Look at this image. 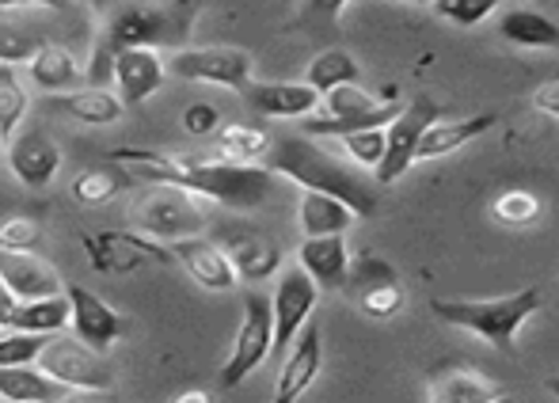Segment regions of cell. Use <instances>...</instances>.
<instances>
[{
	"label": "cell",
	"mask_w": 559,
	"mask_h": 403,
	"mask_svg": "<svg viewBox=\"0 0 559 403\" xmlns=\"http://www.w3.org/2000/svg\"><path fill=\"white\" fill-rule=\"evenodd\" d=\"M111 161L122 164L130 176H141L148 183L183 187V191L199 194V199H214L228 210H255L274 191V171L266 164H233L222 156H171L133 145L115 149Z\"/></svg>",
	"instance_id": "6da1fadb"
},
{
	"label": "cell",
	"mask_w": 559,
	"mask_h": 403,
	"mask_svg": "<svg viewBox=\"0 0 559 403\" xmlns=\"http://www.w3.org/2000/svg\"><path fill=\"white\" fill-rule=\"evenodd\" d=\"M202 0H141V4L118 8L104 23L96 38V58H92L88 76L96 88H104L115 76V58L122 50H187L194 20H199Z\"/></svg>",
	"instance_id": "7a4b0ae2"
},
{
	"label": "cell",
	"mask_w": 559,
	"mask_h": 403,
	"mask_svg": "<svg viewBox=\"0 0 559 403\" xmlns=\"http://www.w3.org/2000/svg\"><path fill=\"white\" fill-rule=\"evenodd\" d=\"M266 168L274 176L301 183L305 191L332 194V199L350 205L358 217H373L377 202H381L373 179L358 176L350 164H343L328 149H320L317 141H309V133H282V138H274L271 153H266Z\"/></svg>",
	"instance_id": "3957f363"
},
{
	"label": "cell",
	"mask_w": 559,
	"mask_h": 403,
	"mask_svg": "<svg viewBox=\"0 0 559 403\" xmlns=\"http://www.w3.org/2000/svg\"><path fill=\"white\" fill-rule=\"evenodd\" d=\"M545 297L537 286H525L518 294L491 297V301H453V297H438L430 301V312L449 328H461L491 343L499 354H514V335L533 312H540Z\"/></svg>",
	"instance_id": "277c9868"
},
{
	"label": "cell",
	"mask_w": 559,
	"mask_h": 403,
	"mask_svg": "<svg viewBox=\"0 0 559 403\" xmlns=\"http://www.w3.org/2000/svg\"><path fill=\"white\" fill-rule=\"evenodd\" d=\"M400 110H404V103L373 99L358 84H343V88L328 92L320 103V115L301 118V130L309 138H350L361 130H384Z\"/></svg>",
	"instance_id": "5b68a950"
},
{
	"label": "cell",
	"mask_w": 559,
	"mask_h": 403,
	"mask_svg": "<svg viewBox=\"0 0 559 403\" xmlns=\"http://www.w3.org/2000/svg\"><path fill=\"white\" fill-rule=\"evenodd\" d=\"M194 199H199V194L183 191V187L156 183L153 191H145L133 202V225L145 236L164 240V244L202 236L206 233V213H202V205Z\"/></svg>",
	"instance_id": "8992f818"
},
{
	"label": "cell",
	"mask_w": 559,
	"mask_h": 403,
	"mask_svg": "<svg viewBox=\"0 0 559 403\" xmlns=\"http://www.w3.org/2000/svg\"><path fill=\"white\" fill-rule=\"evenodd\" d=\"M274 354V305L266 294H243V320L236 331L233 354L225 358L222 374H217V389L233 392L243 384L266 358Z\"/></svg>",
	"instance_id": "52a82bcc"
},
{
	"label": "cell",
	"mask_w": 559,
	"mask_h": 403,
	"mask_svg": "<svg viewBox=\"0 0 559 403\" xmlns=\"http://www.w3.org/2000/svg\"><path fill=\"white\" fill-rule=\"evenodd\" d=\"M38 369L61 381L66 389L107 392L115 384V366L107 361V354L81 343L76 335H53L46 351L38 354Z\"/></svg>",
	"instance_id": "ba28073f"
},
{
	"label": "cell",
	"mask_w": 559,
	"mask_h": 403,
	"mask_svg": "<svg viewBox=\"0 0 559 403\" xmlns=\"http://www.w3.org/2000/svg\"><path fill=\"white\" fill-rule=\"evenodd\" d=\"M84 256L96 274H133L141 266H171V244L153 240L145 233H88Z\"/></svg>",
	"instance_id": "9c48e42d"
},
{
	"label": "cell",
	"mask_w": 559,
	"mask_h": 403,
	"mask_svg": "<svg viewBox=\"0 0 559 403\" xmlns=\"http://www.w3.org/2000/svg\"><path fill=\"white\" fill-rule=\"evenodd\" d=\"M346 297L361 308L373 320H392V316L404 308V278L389 259L373 256V251H361L350 263V278H346Z\"/></svg>",
	"instance_id": "30bf717a"
},
{
	"label": "cell",
	"mask_w": 559,
	"mask_h": 403,
	"mask_svg": "<svg viewBox=\"0 0 559 403\" xmlns=\"http://www.w3.org/2000/svg\"><path fill=\"white\" fill-rule=\"evenodd\" d=\"M438 118H442V110H438V103L430 96H415L396 118H392L389 122V149H384L381 168L373 171L377 183L389 187V183H396L404 171H412V164L419 161L423 138H427V130L438 122Z\"/></svg>",
	"instance_id": "8fae6325"
},
{
	"label": "cell",
	"mask_w": 559,
	"mask_h": 403,
	"mask_svg": "<svg viewBox=\"0 0 559 403\" xmlns=\"http://www.w3.org/2000/svg\"><path fill=\"white\" fill-rule=\"evenodd\" d=\"M171 73L191 84H217V88H251V54L240 46H187L171 54Z\"/></svg>",
	"instance_id": "7c38bea8"
},
{
	"label": "cell",
	"mask_w": 559,
	"mask_h": 403,
	"mask_svg": "<svg viewBox=\"0 0 559 403\" xmlns=\"http://www.w3.org/2000/svg\"><path fill=\"white\" fill-rule=\"evenodd\" d=\"M320 301V286L309 278L301 263L289 266L278 278L271 305H274V354H286L297 343L305 328H309V316Z\"/></svg>",
	"instance_id": "4fadbf2b"
},
{
	"label": "cell",
	"mask_w": 559,
	"mask_h": 403,
	"mask_svg": "<svg viewBox=\"0 0 559 403\" xmlns=\"http://www.w3.org/2000/svg\"><path fill=\"white\" fill-rule=\"evenodd\" d=\"M69 301H73V335L81 339V343L96 346V351H111L118 339L130 331V316H122L118 308H111L104 301V297H96L92 289L84 286H69L66 289Z\"/></svg>",
	"instance_id": "5bb4252c"
},
{
	"label": "cell",
	"mask_w": 559,
	"mask_h": 403,
	"mask_svg": "<svg viewBox=\"0 0 559 403\" xmlns=\"http://www.w3.org/2000/svg\"><path fill=\"white\" fill-rule=\"evenodd\" d=\"M320 369H324V339H320L317 323H309V328L297 335V343L286 351V361H282V369H278L271 403H297L309 392V384L320 377Z\"/></svg>",
	"instance_id": "9a60e30c"
},
{
	"label": "cell",
	"mask_w": 559,
	"mask_h": 403,
	"mask_svg": "<svg viewBox=\"0 0 559 403\" xmlns=\"http://www.w3.org/2000/svg\"><path fill=\"white\" fill-rule=\"evenodd\" d=\"M8 168L31 191H43L53 183L61 168V149L46 138L43 130H23L15 138H8Z\"/></svg>",
	"instance_id": "2e32d148"
},
{
	"label": "cell",
	"mask_w": 559,
	"mask_h": 403,
	"mask_svg": "<svg viewBox=\"0 0 559 403\" xmlns=\"http://www.w3.org/2000/svg\"><path fill=\"white\" fill-rule=\"evenodd\" d=\"M171 256L176 263L199 282L202 289H214V294H225V289L236 286V266L228 259V251L210 236H191V240H176L171 244Z\"/></svg>",
	"instance_id": "e0dca14e"
},
{
	"label": "cell",
	"mask_w": 559,
	"mask_h": 403,
	"mask_svg": "<svg viewBox=\"0 0 559 403\" xmlns=\"http://www.w3.org/2000/svg\"><path fill=\"white\" fill-rule=\"evenodd\" d=\"M217 244L228 251V259H233L236 274H240L243 282H263V278H271V274H278V266H282V248L271 236L259 233V228L225 225L222 233H217Z\"/></svg>",
	"instance_id": "ac0fdd59"
},
{
	"label": "cell",
	"mask_w": 559,
	"mask_h": 403,
	"mask_svg": "<svg viewBox=\"0 0 559 403\" xmlns=\"http://www.w3.org/2000/svg\"><path fill=\"white\" fill-rule=\"evenodd\" d=\"M0 282L15 294V301H43L61 297V278L35 251H0Z\"/></svg>",
	"instance_id": "d6986e66"
},
{
	"label": "cell",
	"mask_w": 559,
	"mask_h": 403,
	"mask_svg": "<svg viewBox=\"0 0 559 403\" xmlns=\"http://www.w3.org/2000/svg\"><path fill=\"white\" fill-rule=\"evenodd\" d=\"M115 92L118 99L126 103V107H141L148 96H156L164 84V61L156 50H145V46H138V50H122L115 58Z\"/></svg>",
	"instance_id": "ffe728a7"
},
{
	"label": "cell",
	"mask_w": 559,
	"mask_h": 403,
	"mask_svg": "<svg viewBox=\"0 0 559 403\" xmlns=\"http://www.w3.org/2000/svg\"><path fill=\"white\" fill-rule=\"evenodd\" d=\"M243 103H248V110H255L259 118H309L320 110V96L317 88H309V84H251L248 92H240Z\"/></svg>",
	"instance_id": "44dd1931"
},
{
	"label": "cell",
	"mask_w": 559,
	"mask_h": 403,
	"mask_svg": "<svg viewBox=\"0 0 559 403\" xmlns=\"http://www.w3.org/2000/svg\"><path fill=\"white\" fill-rule=\"evenodd\" d=\"M297 259L309 271V278L317 282L324 294H343L346 278H350V251H346L343 236H305V244L297 248Z\"/></svg>",
	"instance_id": "7402d4cb"
},
{
	"label": "cell",
	"mask_w": 559,
	"mask_h": 403,
	"mask_svg": "<svg viewBox=\"0 0 559 403\" xmlns=\"http://www.w3.org/2000/svg\"><path fill=\"white\" fill-rule=\"evenodd\" d=\"M430 403H514L507 384L487 381L468 366H445L430 377Z\"/></svg>",
	"instance_id": "603a6c76"
},
{
	"label": "cell",
	"mask_w": 559,
	"mask_h": 403,
	"mask_svg": "<svg viewBox=\"0 0 559 403\" xmlns=\"http://www.w3.org/2000/svg\"><path fill=\"white\" fill-rule=\"evenodd\" d=\"M495 126H499V115H495V110H484V115H468V118H453V122L438 118V122L427 130V138H423L419 161H442V156L456 153V149H464L468 141L484 138V133L495 130Z\"/></svg>",
	"instance_id": "cb8c5ba5"
},
{
	"label": "cell",
	"mask_w": 559,
	"mask_h": 403,
	"mask_svg": "<svg viewBox=\"0 0 559 403\" xmlns=\"http://www.w3.org/2000/svg\"><path fill=\"white\" fill-rule=\"evenodd\" d=\"M46 107L66 118H76L84 126H111L122 118L126 103L118 99V92L107 88H76V92H61V96H46Z\"/></svg>",
	"instance_id": "d4e9b609"
},
{
	"label": "cell",
	"mask_w": 559,
	"mask_h": 403,
	"mask_svg": "<svg viewBox=\"0 0 559 403\" xmlns=\"http://www.w3.org/2000/svg\"><path fill=\"white\" fill-rule=\"evenodd\" d=\"M27 76L35 81L38 92H46V96H61V92H76V88H81L84 69H81V61L73 58V50H69V46L50 43L27 66Z\"/></svg>",
	"instance_id": "484cf974"
},
{
	"label": "cell",
	"mask_w": 559,
	"mask_h": 403,
	"mask_svg": "<svg viewBox=\"0 0 559 403\" xmlns=\"http://www.w3.org/2000/svg\"><path fill=\"white\" fill-rule=\"evenodd\" d=\"M499 35L514 46H525V50H559V23L525 4L507 8L499 15Z\"/></svg>",
	"instance_id": "4316f807"
},
{
	"label": "cell",
	"mask_w": 559,
	"mask_h": 403,
	"mask_svg": "<svg viewBox=\"0 0 559 403\" xmlns=\"http://www.w3.org/2000/svg\"><path fill=\"white\" fill-rule=\"evenodd\" d=\"M354 221H358V213L350 205L320 191H305L301 205H297V225L305 236H343Z\"/></svg>",
	"instance_id": "83f0119b"
},
{
	"label": "cell",
	"mask_w": 559,
	"mask_h": 403,
	"mask_svg": "<svg viewBox=\"0 0 559 403\" xmlns=\"http://www.w3.org/2000/svg\"><path fill=\"white\" fill-rule=\"evenodd\" d=\"M66 384L35 366H0V400L8 403H58Z\"/></svg>",
	"instance_id": "f1b7e54d"
},
{
	"label": "cell",
	"mask_w": 559,
	"mask_h": 403,
	"mask_svg": "<svg viewBox=\"0 0 559 403\" xmlns=\"http://www.w3.org/2000/svg\"><path fill=\"white\" fill-rule=\"evenodd\" d=\"M50 46L46 27L27 15H0V66H31Z\"/></svg>",
	"instance_id": "f546056e"
},
{
	"label": "cell",
	"mask_w": 559,
	"mask_h": 403,
	"mask_svg": "<svg viewBox=\"0 0 559 403\" xmlns=\"http://www.w3.org/2000/svg\"><path fill=\"white\" fill-rule=\"evenodd\" d=\"M73 323V301L69 294L43 297V301H20L8 320L12 331H27V335H61Z\"/></svg>",
	"instance_id": "4dcf8cb0"
},
{
	"label": "cell",
	"mask_w": 559,
	"mask_h": 403,
	"mask_svg": "<svg viewBox=\"0 0 559 403\" xmlns=\"http://www.w3.org/2000/svg\"><path fill=\"white\" fill-rule=\"evenodd\" d=\"M358 76H361L358 61H354L350 50H343V46L320 50L317 58L309 61V69H305V84H309V88H317L320 96L343 88V84H358Z\"/></svg>",
	"instance_id": "1f68e13d"
},
{
	"label": "cell",
	"mask_w": 559,
	"mask_h": 403,
	"mask_svg": "<svg viewBox=\"0 0 559 403\" xmlns=\"http://www.w3.org/2000/svg\"><path fill=\"white\" fill-rule=\"evenodd\" d=\"M271 145H274V138L266 130H259V126L233 122V126H222V133H217V156H222V161H233V164L266 161Z\"/></svg>",
	"instance_id": "d6a6232c"
},
{
	"label": "cell",
	"mask_w": 559,
	"mask_h": 403,
	"mask_svg": "<svg viewBox=\"0 0 559 403\" xmlns=\"http://www.w3.org/2000/svg\"><path fill=\"white\" fill-rule=\"evenodd\" d=\"M27 92H23L20 76L12 73V66H0V130L8 133V138H15L20 133V122L23 115H27Z\"/></svg>",
	"instance_id": "836d02e7"
},
{
	"label": "cell",
	"mask_w": 559,
	"mask_h": 403,
	"mask_svg": "<svg viewBox=\"0 0 559 403\" xmlns=\"http://www.w3.org/2000/svg\"><path fill=\"white\" fill-rule=\"evenodd\" d=\"M73 199L81 202V205H104V202H111L118 191H122V179L111 176V171H99V168H88V171H81V176L73 179Z\"/></svg>",
	"instance_id": "e575fe53"
},
{
	"label": "cell",
	"mask_w": 559,
	"mask_h": 403,
	"mask_svg": "<svg viewBox=\"0 0 559 403\" xmlns=\"http://www.w3.org/2000/svg\"><path fill=\"white\" fill-rule=\"evenodd\" d=\"M507 0H435V12L449 20L453 27H479L495 8H502Z\"/></svg>",
	"instance_id": "d590c367"
},
{
	"label": "cell",
	"mask_w": 559,
	"mask_h": 403,
	"mask_svg": "<svg viewBox=\"0 0 559 403\" xmlns=\"http://www.w3.org/2000/svg\"><path fill=\"white\" fill-rule=\"evenodd\" d=\"M50 339L53 335H27V331L0 335V366H35Z\"/></svg>",
	"instance_id": "8d00e7d4"
},
{
	"label": "cell",
	"mask_w": 559,
	"mask_h": 403,
	"mask_svg": "<svg viewBox=\"0 0 559 403\" xmlns=\"http://www.w3.org/2000/svg\"><path fill=\"white\" fill-rule=\"evenodd\" d=\"M350 4V0H301L289 31H332L338 12Z\"/></svg>",
	"instance_id": "74e56055"
},
{
	"label": "cell",
	"mask_w": 559,
	"mask_h": 403,
	"mask_svg": "<svg viewBox=\"0 0 559 403\" xmlns=\"http://www.w3.org/2000/svg\"><path fill=\"white\" fill-rule=\"evenodd\" d=\"M540 213V202L537 194L530 191H507L495 199V221H502V225L518 228V225H530V221H537Z\"/></svg>",
	"instance_id": "f35d334b"
},
{
	"label": "cell",
	"mask_w": 559,
	"mask_h": 403,
	"mask_svg": "<svg viewBox=\"0 0 559 403\" xmlns=\"http://www.w3.org/2000/svg\"><path fill=\"white\" fill-rule=\"evenodd\" d=\"M346 153L354 156V161L361 164V168H381L384 161V149H389V126L384 130H361V133H350V138H343Z\"/></svg>",
	"instance_id": "ab89813d"
},
{
	"label": "cell",
	"mask_w": 559,
	"mask_h": 403,
	"mask_svg": "<svg viewBox=\"0 0 559 403\" xmlns=\"http://www.w3.org/2000/svg\"><path fill=\"white\" fill-rule=\"evenodd\" d=\"M43 244V228L31 217L0 221V251H35Z\"/></svg>",
	"instance_id": "60d3db41"
},
{
	"label": "cell",
	"mask_w": 559,
	"mask_h": 403,
	"mask_svg": "<svg viewBox=\"0 0 559 403\" xmlns=\"http://www.w3.org/2000/svg\"><path fill=\"white\" fill-rule=\"evenodd\" d=\"M217 126H222V110H217L214 103H191V107L183 110V130L191 133V138H206Z\"/></svg>",
	"instance_id": "b9f144b4"
},
{
	"label": "cell",
	"mask_w": 559,
	"mask_h": 403,
	"mask_svg": "<svg viewBox=\"0 0 559 403\" xmlns=\"http://www.w3.org/2000/svg\"><path fill=\"white\" fill-rule=\"evenodd\" d=\"M533 110H540V115H548V118H559V76L545 81L533 92Z\"/></svg>",
	"instance_id": "7bdbcfd3"
},
{
	"label": "cell",
	"mask_w": 559,
	"mask_h": 403,
	"mask_svg": "<svg viewBox=\"0 0 559 403\" xmlns=\"http://www.w3.org/2000/svg\"><path fill=\"white\" fill-rule=\"evenodd\" d=\"M73 0H0L4 12H15V8H53V12H66Z\"/></svg>",
	"instance_id": "ee69618b"
},
{
	"label": "cell",
	"mask_w": 559,
	"mask_h": 403,
	"mask_svg": "<svg viewBox=\"0 0 559 403\" xmlns=\"http://www.w3.org/2000/svg\"><path fill=\"white\" fill-rule=\"evenodd\" d=\"M58 403H115L107 392H84V389H69Z\"/></svg>",
	"instance_id": "f6af8a7d"
},
{
	"label": "cell",
	"mask_w": 559,
	"mask_h": 403,
	"mask_svg": "<svg viewBox=\"0 0 559 403\" xmlns=\"http://www.w3.org/2000/svg\"><path fill=\"white\" fill-rule=\"evenodd\" d=\"M15 305H20V301H15V294L4 286V282H0V323H4V328H8V320H12Z\"/></svg>",
	"instance_id": "bcb514c9"
},
{
	"label": "cell",
	"mask_w": 559,
	"mask_h": 403,
	"mask_svg": "<svg viewBox=\"0 0 559 403\" xmlns=\"http://www.w3.org/2000/svg\"><path fill=\"white\" fill-rule=\"evenodd\" d=\"M168 403H214V392H206V389H183L179 396H171Z\"/></svg>",
	"instance_id": "7dc6e473"
},
{
	"label": "cell",
	"mask_w": 559,
	"mask_h": 403,
	"mask_svg": "<svg viewBox=\"0 0 559 403\" xmlns=\"http://www.w3.org/2000/svg\"><path fill=\"white\" fill-rule=\"evenodd\" d=\"M548 392H552V396L559 400V377H552V381H548Z\"/></svg>",
	"instance_id": "c3c4849f"
},
{
	"label": "cell",
	"mask_w": 559,
	"mask_h": 403,
	"mask_svg": "<svg viewBox=\"0 0 559 403\" xmlns=\"http://www.w3.org/2000/svg\"><path fill=\"white\" fill-rule=\"evenodd\" d=\"M407 4H435V0H407Z\"/></svg>",
	"instance_id": "681fc988"
},
{
	"label": "cell",
	"mask_w": 559,
	"mask_h": 403,
	"mask_svg": "<svg viewBox=\"0 0 559 403\" xmlns=\"http://www.w3.org/2000/svg\"><path fill=\"white\" fill-rule=\"evenodd\" d=\"M4 141H8V133H4V130H0V145H4Z\"/></svg>",
	"instance_id": "f907efd6"
},
{
	"label": "cell",
	"mask_w": 559,
	"mask_h": 403,
	"mask_svg": "<svg viewBox=\"0 0 559 403\" xmlns=\"http://www.w3.org/2000/svg\"><path fill=\"white\" fill-rule=\"evenodd\" d=\"M0 328H4V323H0Z\"/></svg>",
	"instance_id": "816d5d0a"
}]
</instances>
